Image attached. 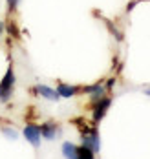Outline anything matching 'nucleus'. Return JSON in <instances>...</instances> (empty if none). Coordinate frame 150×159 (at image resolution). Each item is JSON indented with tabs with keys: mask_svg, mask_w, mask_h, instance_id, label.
<instances>
[{
	"mask_svg": "<svg viewBox=\"0 0 150 159\" xmlns=\"http://www.w3.org/2000/svg\"><path fill=\"white\" fill-rule=\"evenodd\" d=\"M13 88H15V71H13V66L9 64L4 79L0 80V102H7L11 99Z\"/></svg>",
	"mask_w": 150,
	"mask_h": 159,
	"instance_id": "nucleus-1",
	"label": "nucleus"
},
{
	"mask_svg": "<svg viewBox=\"0 0 150 159\" xmlns=\"http://www.w3.org/2000/svg\"><path fill=\"white\" fill-rule=\"evenodd\" d=\"M81 137H83V144H84V146L92 148L93 152H99V150H101V141H99V132H97V128L84 126Z\"/></svg>",
	"mask_w": 150,
	"mask_h": 159,
	"instance_id": "nucleus-2",
	"label": "nucleus"
},
{
	"mask_svg": "<svg viewBox=\"0 0 150 159\" xmlns=\"http://www.w3.org/2000/svg\"><path fill=\"white\" fill-rule=\"evenodd\" d=\"M110 104H112V99H110V97H101V99H97L95 102H92V108H93V115H92V119H93L95 125L101 123V119L106 115V111H108V108H110Z\"/></svg>",
	"mask_w": 150,
	"mask_h": 159,
	"instance_id": "nucleus-3",
	"label": "nucleus"
},
{
	"mask_svg": "<svg viewBox=\"0 0 150 159\" xmlns=\"http://www.w3.org/2000/svg\"><path fill=\"white\" fill-rule=\"evenodd\" d=\"M24 137L28 139V143L31 144V146H35V148H39L40 146V126H37V125H26V128H24Z\"/></svg>",
	"mask_w": 150,
	"mask_h": 159,
	"instance_id": "nucleus-4",
	"label": "nucleus"
},
{
	"mask_svg": "<svg viewBox=\"0 0 150 159\" xmlns=\"http://www.w3.org/2000/svg\"><path fill=\"white\" fill-rule=\"evenodd\" d=\"M35 93H39V95H42L44 99H48V101H57L59 99V93H57V90H53L50 86H44V84H37L33 88Z\"/></svg>",
	"mask_w": 150,
	"mask_h": 159,
	"instance_id": "nucleus-5",
	"label": "nucleus"
},
{
	"mask_svg": "<svg viewBox=\"0 0 150 159\" xmlns=\"http://www.w3.org/2000/svg\"><path fill=\"white\" fill-rule=\"evenodd\" d=\"M57 132H59V128H57L55 123H51V121L44 123V125L40 126V135H42L44 139H50V141L57 137Z\"/></svg>",
	"mask_w": 150,
	"mask_h": 159,
	"instance_id": "nucleus-6",
	"label": "nucleus"
},
{
	"mask_svg": "<svg viewBox=\"0 0 150 159\" xmlns=\"http://www.w3.org/2000/svg\"><path fill=\"white\" fill-rule=\"evenodd\" d=\"M77 92H79L77 86H70V84H59V86H57V93H59V97H66V99H70V97L75 95Z\"/></svg>",
	"mask_w": 150,
	"mask_h": 159,
	"instance_id": "nucleus-7",
	"label": "nucleus"
},
{
	"mask_svg": "<svg viewBox=\"0 0 150 159\" xmlns=\"http://www.w3.org/2000/svg\"><path fill=\"white\" fill-rule=\"evenodd\" d=\"M84 93H90L92 95V102H95L97 99L104 95V86H101V84H95V86H88V88H84L83 90Z\"/></svg>",
	"mask_w": 150,
	"mask_h": 159,
	"instance_id": "nucleus-8",
	"label": "nucleus"
},
{
	"mask_svg": "<svg viewBox=\"0 0 150 159\" xmlns=\"http://www.w3.org/2000/svg\"><path fill=\"white\" fill-rule=\"evenodd\" d=\"M62 156L66 159H77V146L73 143H70V141H66L62 144Z\"/></svg>",
	"mask_w": 150,
	"mask_h": 159,
	"instance_id": "nucleus-9",
	"label": "nucleus"
},
{
	"mask_svg": "<svg viewBox=\"0 0 150 159\" xmlns=\"http://www.w3.org/2000/svg\"><path fill=\"white\" fill-rule=\"evenodd\" d=\"M77 159H95V152L92 148L81 144V146H77Z\"/></svg>",
	"mask_w": 150,
	"mask_h": 159,
	"instance_id": "nucleus-10",
	"label": "nucleus"
},
{
	"mask_svg": "<svg viewBox=\"0 0 150 159\" xmlns=\"http://www.w3.org/2000/svg\"><path fill=\"white\" fill-rule=\"evenodd\" d=\"M2 132L6 134V137H9V139H17V132H15V130H11V128H6V126H2Z\"/></svg>",
	"mask_w": 150,
	"mask_h": 159,
	"instance_id": "nucleus-11",
	"label": "nucleus"
},
{
	"mask_svg": "<svg viewBox=\"0 0 150 159\" xmlns=\"http://www.w3.org/2000/svg\"><path fill=\"white\" fill-rule=\"evenodd\" d=\"M18 2H20V0H7V7H9V11H15V9H17Z\"/></svg>",
	"mask_w": 150,
	"mask_h": 159,
	"instance_id": "nucleus-12",
	"label": "nucleus"
},
{
	"mask_svg": "<svg viewBox=\"0 0 150 159\" xmlns=\"http://www.w3.org/2000/svg\"><path fill=\"white\" fill-rule=\"evenodd\" d=\"M145 95H150V88L148 90H145Z\"/></svg>",
	"mask_w": 150,
	"mask_h": 159,
	"instance_id": "nucleus-13",
	"label": "nucleus"
}]
</instances>
